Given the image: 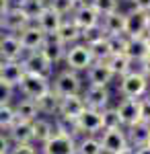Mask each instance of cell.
<instances>
[{"label": "cell", "mask_w": 150, "mask_h": 154, "mask_svg": "<svg viewBox=\"0 0 150 154\" xmlns=\"http://www.w3.org/2000/svg\"><path fill=\"white\" fill-rule=\"evenodd\" d=\"M150 88V80L142 74L140 70H130L127 74L119 76V95L121 97H132V99H142L146 97Z\"/></svg>", "instance_id": "obj_1"}, {"label": "cell", "mask_w": 150, "mask_h": 154, "mask_svg": "<svg viewBox=\"0 0 150 154\" xmlns=\"http://www.w3.org/2000/svg\"><path fill=\"white\" fill-rule=\"evenodd\" d=\"M84 82H82L80 74L74 70H62L58 74H54L52 78V91L58 97H68V95H80Z\"/></svg>", "instance_id": "obj_2"}, {"label": "cell", "mask_w": 150, "mask_h": 154, "mask_svg": "<svg viewBox=\"0 0 150 154\" xmlns=\"http://www.w3.org/2000/svg\"><path fill=\"white\" fill-rule=\"evenodd\" d=\"M92 62H95V60H92V54H91V49H89L86 43L78 41V43L68 45L66 56H64V64H66V68H68V70L86 72Z\"/></svg>", "instance_id": "obj_3"}, {"label": "cell", "mask_w": 150, "mask_h": 154, "mask_svg": "<svg viewBox=\"0 0 150 154\" xmlns=\"http://www.w3.org/2000/svg\"><path fill=\"white\" fill-rule=\"evenodd\" d=\"M23 68L25 72H29V74H37V76H43V78H54V64L49 62V60L39 51V49H35V51H27L23 58Z\"/></svg>", "instance_id": "obj_4"}, {"label": "cell", "mask_w": 150, "mask_h": 154, "mask_svg": "<svg viewBox=\"0 0 150 154\" xmlns=\"http://www.w3.org/2000/svg\"><path fill=\"white\" fill-rule=\"evenodd\" d=\"M17 88L23 93V97L35 101V99H39L41 95H45L47 91H52V80L49 78H43V76H37V74L25 72L23 80H21V84Z\"/></svg>", "instance_id": "obj_5"}, {"label": "cell", "mask_w": 150, "mask_h": 154, "mask_svg": "<svg viewBox=\"0 0 150 154\" xmlns=\"http://www.w3.org/2000/svg\"><path fill=\"white\" fill-rule=\"evenodd\" d=\"M43 154H76V138L54 131L52 138L41 144Z\"/></svg>", "instance_id": "obj_6"}, {"label": "cell", "mask_w": 150, "mask_h": 154, "mask_svg": "<svg viewBox=\"0 0 150 154\" xmlns=\"http://www.w3.org/2000/svg\"><path fill=\"white\" fill-rule=\"evenodd\" d=\"M82 99H84V105L91 107V109H99L103 111L105 107H109L111 103V93H109V86H97V84H86L82 88Z\"/></svg>", "instance_id": "obj_7"}, {"label": "cell", "mask_w": 150, "mask_h": 154, "mask_svg": "<svg viewBox=\"0 0 150 154\" xmlns=\"http://www.w3.org/2000/svg\"><path fill=\"white\" fill-rule=\"evenodd\" d=\"M101 148L103 154H117L119 150L127 148V136H126V128H117V130H105L101 131Z\"/></svg>", "instance_id": "obj_8"}, {"label": "cell", "mask_w": 150, "mask_h": 154, "mask_svg": "<svg viewBox=\"0 0 150 154\" xmlns=\"http://www.w3.org/2000/svg\"><path fill=\"white\" fill-rule=\"evenodd\" d=\"M140 101H142V99L123 97V99L115 105V109H117V113H119V119H121V125H123V128H130V125H134V123L142 121V117H140Z\"/></svg>", "instance_id": "obj_9"}, {"label": "cell", "mask_w": 150, "mask_h": 154, "mask_svg": "<svg viewBox=\"0 0 150 154\" xmlns=\"http://www.w3.org/2000/svg\"><path fill=\"white\" fill-rule=\"evenodd\" d=\"M17 37H19V41H21V48H23L25 54L39 49L43 45V41H45V33H43L35 23H29L23 31L17 33Z\"/></svg>", "instance_id": "obj_10"}, {"label": "cell", "mask_w": 150, "mask_h": 154, "mask_svg": "<svg viewBox=\"0 0 150 154\" xmlns=\"http://www.w3.org/2000/svg\"><path fill=\"white\" fill-rule=\"evenodd\" d=\"M0 19H2V31L14 33V35H17L19 31H23L29 23H33V21H29V17H27L19 6H11Z\"/></svg>", "instance_id": "obj_11"}, {"label": "cell", "mask_w": 150, "mask_h": 154, "mask_svg": "<svg viewBox=\"0 0 150 154\" xmlns=\"http://www.w3.org/2000/svg\"><path fill=\"white\" fill-rule=\"evenodd\" d=\"M25 56L21 41L14 33H2L0 35V60L8 62V60H21Z\"/></svg>", "instance_id": "obj_12"}, {"label": "cell", "mask_w": 150, "mask_h": 154, "mask_svg": "<svg viewBox=\"0 0 150 154\" xmlns=\"http://www.w3.org/2000/svg\"><path fill=\"white\" fill-rule=\"evenodd\" d=\"M76 123H78V130H80L82 136L99 134V131H101V111L86 107L80 115L76 117Z\"/></svg>", "instance_id": "obj_13"}, {"label": "cell", "mask_w": 150, "mask_h": 154, "mask_svg": "<svg viewBox=\"0 0 150 154\" xmlns=\"http://www.w3.org/2000/svg\"><path fill=\"white\" fill-rule=\"evenodd\" d=\"M70 19L80 27V31H82V29H86V27H95V25L101 23V14L91 6V2L78 4V6L74 8V12L70 14Z\"/></svg>", "instance_id": "obj_14"}, {"label": "cell", "mask_w": 150, "mask_h": 154, "mask_svg": "<svg viewBox=\"0 0 150 154\" xmlns=\"http://www.w3.org/2000/svg\"><path fill=\"white\" fill-rule=\"evenodd\" d=\"M66 49H68V45L62 43L58 37H56V33H54V35H45V41H43V45L39 48V51L56 66V64H60V62H64Z\"/></svg>", "instance_id": "obj_15"}, {"label": "cell", "mask_w": 150, "mask_h": 154, "mask_svg": "<svg viewBox=\"0 0 150 154\" xmlns=\"http://www.w3.org/2000/svg\"><path fill=\"white\" fill-rule=\"evenodd\" d=\"M113 72L105 62H92L86 70V82L89 84H97V86H109L113 82Z\"/></svg>", "instance_id": "obj_16"}, {"label": "cell", "mask_w": 150, "mask_h": 154, "mask_svg": "<svg viewBox=\"0 0 150 154\" xmlns=\"http://www.w3.org/2000/svg\"><path fill=\"white\" fill-rule=\"evenodd\" d=\"M25 76V68H23V62L21 60H8V62H2L0 66V80L11 86H19L21 80Z\"/></svg>", "instance_id": "obj_17"}, {"label": "cell", "mask_w": 150, "mask_h": 154, "mask_svg": "<svg viewBox=\"0 0 150 154\" xmlns=\"http://www.w3.org/2000/svg\"><path fill=\"white\" fill-rule=\"evenodd\" d=\"M146 25H148V12L132 8L130 12H126V35L136 37L146 33Z\"/></svg>", "instance_id": "obj_18"}, {"label": "cell", "mask_w": 150, "mask_h": 154, "mask_svg": "<svg viewBox=\"0 0 150 154\" xmlns=\"http://www.w3.org/2000/svg\"><path fill=\"white\" fill-rule=\"evenodd\" d=\"M6 136L12 144H33V123L17 119L6 130Z\"/></svg>", "instance_id": "obj_19"}, {"label": "cell", "mask_w": 150, "mask_h": 154, "mask_svg": "<svg viewBox=\"0 0 150 154\" xmlns=\"http://www.w3.org/2000/svg\"><path fill=\"white\" fill-rule=\"evenodd\" d=\"M62 21H64V17H62V14H58L52 6H45V8L41 11V14L35 19L33 23L37 25L45 35H54V33L58 31V27L62 25Z\"/></svg>", "instance_id": "obj_20"}, {"label": "cell", "mask_w": 150, "mask_h": 154, "mask_svg": "<svg viewBox=\"0 0 150 154\" xmlns=\"http://www.w3.org/2000/svg\"><path fill=\"white\" fill-rule=\"evenodd\" d=\"M101 27L105 35H126V12H109L101 17Z\"/></svg>", "instance_id": "obj_21"}, {"label": "cell", "mask_w": 150, "mask_h": 154, "mask_svg": "<svg viewBox=\"0 0 150 154\" xmlns=\"http://www.w3.org/2000/svg\"><path fill=\"white\" fill-rule=\"evenodd\" d=\"M84 109H86V105H84L82 95H68V97H62V101H60V109H58V115L76 119L82 111H84Z\"/></svg>", "instance_id": "obj_22"}, {"label": "cell", "mask_w": 150, "mask_h": 154, "mask_svg": "<svg viewBox=\"0 0 150 154\" xmlns=\"http://www.w3.org/2000/svg\"><path fill=\"white\" fill-rule=\"evenodd\" d=\"M150 54L148 43H146V37L144 35H136V37H127V48H126V56L134 64H140L142 60Z\"/></svg>", "instance_id": "obj_23"}, {"label": "cell", "mask_w": 150, "mask_h": 154, "mask_svg": "<svg viewBox=\"0 0 150 154\" xmlns=\"http://www.w3.org/2000/svg\"><path fill=\"white\" fill-rule=\"evenodd\" d=\"M126 136H127V144L132 148H140L148 142V136H150V123L146 121H138L134 125L126 128Z\"/></svg>", "instance_id": "obj_24"}, {"label": "cell", "mask_w": 150, "mask_h": 154, "mask_svg": "<svg viewBox=\"0 0 150 154\" xmlns=\"http://www.w3.org/2000/svg\"><path fill=\"white\" fill-rule=\"evenodd\" d=\"M56 37H58L62 43H66V45L78 43L80 41V27L74 23L72 19H64L62 25L58 27V31H56Z\"/></svg>", "instance_id": "obj_25"}, {"label": "cell", "mask_w": 150, "mask_h": 154, "mask_svg": "<svg viewBox=\"0 0 150 154\" xmlns=\"http://www.w3.org/2000/svg\"><path fill=\"white\" fill-rule=\"evenodd\" d=\"M60 101H62V97H58L54 91H47L45 95L35 99V105H37L39 115H58Z\"/></svg>", "instance_id": "obj_26"}, {"label": "cell", "mask_w": 150, "mask_h": 154, "mask_svg": "<svg viewBox=\"0 0 150 154\" xmlns=\"http://www.w3.org/2000/svg\"><path fill=\"white\" fill-rule=\"evenodd\" d=\"M31 123H33V144H43L45 140H49L52 134L56 131L54 130V123L47 117H43V115L35 117Z\"/></svg>", "instance_id": "obj_27"}, {"label": "cell", "mask_w": 150, "mask_h": 154, "mask_svg": "<svg viewBox=\"0 0 150 154\" xmlns=\"http://www.w3.org/2000/svg\"><path fill=\"white\" fill-rule=\"evenodd\" d=\"M105 64L111 68V72H113V76H115V78L127 74L130 70H134V68H132V64H134V62L127 58L126 54H113V56H109V58L105 60Z\"/></svg>", "instance_id": "obj_28"}, {"label": "cell", "mask_w": 150, "mask_h": 154, "mask_svg": "<svg viewBox=\"0 0 150 154\" xmlns=\"http://www.w3.org/2000/svg\"><path fill=\"white\" fill-rule=\"evenodd\" d=\"M14 107V113H17V119H23V121H33L35 117H39V111H37V105H35L33 99H19L17 103H12Z\"/></svg>", "instance_id": "obj_29"}, {"label": "cell", "mask_w": 150, "mask_h": 154, "mask_svg": "<svg viewBox=\"0 0 150 154\" xmlns=\"http://www.w3.org/2000/svg\"><path fill=\"white\" fill-rule=\"evenodd\" d=\"M54 130L58 134H66V136H72V138H80L82 134L78 130V123L76 119L72 117H64V115H54Z\"/></svg>", "instance_id": "obj_30"}, {"label": "cell", "mask_w": 150, "mask_h": 154, "mask_svg": "<svg viewBox=\"0 0 150 154\" xmlns=\"http://www.w3.org/2000/svg\"><path fill=\"white\" fill-rule=\"evenodd\" d=\"M76 154H103L101 140L91 134V136H80L76 140Z\"/></svg>", "instance_id": "obj_31"}, {"label": "cell", "mask_w": 150, "mask_h": 154, "mask_svg": "<svg viewBox=\"0 0 150 154\" xmlns=\"http://www.w3.org/2000/svg\"><path fill=\"white\" fill-rule=\"evenodd\" d=\"M117 128H123L117 109H115V107H111V105L105 107L103 111H101V131H105V130H117Z\"/></svg>", "instance_id": "obj_32"}, {"label": "cell", "mask_w": 150, "mask_h": 154, "mask_svg": "<svg viewBox=\"0 0 150 154\" xmlns=\"http://www.w3.org/2000/svg\"><path fill=\"white\" fill-rule=\"evenodd\" d=\"M17 6L29 17V21H35L41 14V11L47 6V0H21Z\"/></svg>", "instance_id": "obj_33"}, {"label": "cell", "mask_w": 150, "mask_h": 154, "mask_svg": "<svg viewBox=\"0 0 150 154\" xmlns=\"http://www.w3.org/2000/svg\"><path fill=\"white\" fill-rule=\"evenodd\" d=\"M89 49H91L92 60H95V62H105V60L111 56V51H109V43H107V35H105L103 39H99V41L91 43Z\"/></svg>", "instance_id": "obj_34"}, {"label": "cell", "mask_w": 150, "mask_h": 154, "mask_svg": "<svg viewBox=\"0 0 150 154\" xmlns=\"http://www.w3.org/2000/svg\"><path fill=\"white\" fill-rule=\"evenodd\" d=\"M14 121H17V113H14L12 103H2L0 105V130L6 131Z\"/></svg>", "instance_id": "obj_35"}, {"label": "cell", "mask_w": 150, "mask_h": 154, "mask_svg": "<svg viewBox=\"0 0 150 154\" xmlns=\"http://www.w3.org/2000/svg\"><path fill=\"white\" fill-rule=\"evenodd\" d=\"M103 37H105V31H103V27H101V23L95 25V27H86V29L80 31V41L86 43V45H91V43L103 39Z\"/></svg>", "instance_id": "obj_36"}, {"label": "cell", "mask_w": 150, "mask_h": 154, "mask_svg": "<svg viewBox=\"0 0 150 154\" xmlns=\"http://www.w3.org/2000/svg\"><path fill=\"white\" fill-rule=\"evenodd\" d=\"M47 6H52L58 14H62V17L66 19L68 14L74 12V8H76L78 4H76L74 0H47Z\"/></svg>", "instance_id": "obj_37"}, {"label": "cell", "mask_w": 150, "mask_h": 154, "mask_svg": "<svg viewBox=\"0 0 150 154\" xmlns=\"http://www.w3.org/2000/svg\"><path fill=\"white\" fill-rule=\"evenodd\" d=\"M91 6L99 12L101 17L109 14V12H115L119 11V0H89Z\"/></svg>", "instance_id": "obj_38"}, {"label": "cell", "mask_w": 150, "mask_h": 154, "mask_svg": "<svg viewBox=\"0 0 150 154\" xmlns=\"http://www.w3.org/2000/svg\"><path fill=\"white\" fill-rule=\"evenodd\" d=\"M107 43H109L111 56H113V54H126L127 35H107Z\"/></svg>", "instance_id": "obj_39"}, {"label": "cell", "mask_w": 150, "mask_h": 154, "mask_svg": "<svg viewBox=\"0 0 150 154\" xmlns=\"http://www.w3.org/2000/svg\"><path fill=\"white\" fill-rule=\"evenodd\" d=\"M12 97H14V86L0 80V105L2 103H12Z\"/></svg>", "instance_id": "obj_40"}, {"label": "cell", "mask_w": 150, "mask_h": 154, "mask_svg": "<svg viewBox=\"0 0 150 154\" xmlns=\"http://www.w3.org/2000/svg\"><path fill=\"white\" fill-rule=\"evenodd\" d=\"M8 154H37L35 144H12Z\"/></svg>", "instance_id": "obj_41"}, {"label": "cell", "mask_w": 150, "mask_h": 154, "mask_svg": "<svg viewBox=\"0 0 150 154\" xmlns=\"http://www.w3.org/2000/svg\"><path fill=\"white\" fill-rule=\"evenodd\" d=\"M140 117L142 121L150 123V97H142V101H140Z\"/></svg>", "instance_id": "obj_42"}, {"label": "cell", "mask_w": 150, "mask_h": 154, "mask_svg": "<svg viewBox=\"0 0 150 154\" xmlns=\"http://www.w3.org/2000/svg\"><path fill=\"white\" fill-rule=\"evenodd\" d=\"M11 148H12V142L8 140V136L0 131V154H8Z\"/></svg>", "instance_id": "obj_43"}, {"label": "cell", "mask_w": 150, "mask_h": 154, "mask_svg": "<svg viewBox=\"0 0 150 154\" xmlns=\"http://www.w3.org/2000/svg\"><path fill=\"white\" fill-rule=\"evenodd\" d=\"M140 72H142V74H144V76L150 80V54L142 60V62H140Z\"/></svg>", "instance_id": "obj_44"}, {"label": "cell", "mask_w": 150, "mask_h": 154, "mask_svg": "<svg viewBox=\"0 0 150 154\" xmlns=\"http://www.w3.org/2000/svg\"><path fill=\"white\" fill-rule=\"evenodd\" d=\"M134 8L138 11H144V12H150V0H132Z\"/></svg>", "instance_id": "obj_45"}, {"label": "cell", "mask_w": 150, "mask_h": 154, "mask_svg": "<svg viewBox=\"0 0 150 154\" xmlns=\"http://www.w3.org/2000/svg\"><path fill=\"white\" fill-rule=\"evenodd\" d=\"M11 6H12V4H11V0H0V17H2L4 12L8 11Z\"/></svg>", "instance_id": "obj_46"}, {"label": "cell", "mask_w": 150, "mask_h": 154, "mask_svg": "<svg viewBox=\"0 0 150 154\" xmlns=\"http://www.w3.org/2000/svg\"><path fill=\"white\" fill-rule=\"evenodd\" d=\"M136 154H150V146H148V144H144V146L136 148Z\"/></svg>", "instance_id": "obj_47"}, {"label": "cell", "mask_w": 150, "mask_h": 154, "mask_svg": "<svg viewBox=\"0 0 150 154\" xmlns=\"http://www.w3.org/2000/svg\"><path fill=\"white\" fill-rule=\"evenodd\" d=\"M117 154H136V148H132V146H127V148H123V150H119Z\"/></svg>", "instance_id": "obj_48"}, {"label": "cell", "mask_w": 150, "mask_h": 154, "mask_svg": "<svg viewBox=\"0 0 150 154\" xmlns=\"http://www.w3.org/2000/svg\"><path fill=\"white\" fill-rule=\"evenodd\" d=\"M144 37H146V43H148V49H150V33H144Z\"/></svg>", "instance_id": "obj_49"}, {"label": "cell", "mask_w": 150, "mask_h": 154, "mask_svg": "<svg viewBox=\"0 0 150 154\" xmlns=\"http://www.w3.org/2000/svg\"><path fill=\"white\" fill-rule=\"evenodd\" d=\"M146 33H150V12H148V25H146Z\"/></svg>", "instance_id": "obj_50"}, {"label": "cell", "mask_w": 150, "mask_h": 154, "mask_svg": "<svg viewBox=\"0 0 150 154\" xmlns=\"http://www.w3.org/2000/svg\"><path fill=\"white\" fill-rule=\"evenodd\" d=\"M76 4H84V2H89V0H74Z\"/></svg>", "instance_id": "obj_51"}, {"label": "cell", "mask_w": 150, "mask_h": 154, "mask_svg": "<svg viewBox=\"0 0 150 154\" xmlns=\"http://www.w3.org/2000/svg\"><path fill=\"white\" fill-rule=\"evenodd\" d=\"M0 35H2V19H0Z\"/></svg>", "instance_id": "obj_52"}, {"label": "cell", "mask_w": 150, "mask_h": 154, "mask_svg": "<svg viewBox=\"0 0 150 154\" xmlns=\"http://www.w3.org/2000/svg\"><path fill=\"white\" fill-rule=\"evenodd\" d=\"M146 144H148V146H150V136H148V142H146Z\"/></svg>", "instance_id": "obj_53"}, {"label": "cell", "mask_w": 150, "mask_h": 154, "mask_svg": "<svg viewBox=\"0 0 150 154\" xmlns=\"http://www.w3.org/2000/svg\"><path fill=\"white\" fill-rule=\"evenodd\" d=\"M0 66H2V60H0Z\"/></svg>", "instance_id": "obj_54"}, {"label": "cell", "mask_w": 150, "mask_h": 154, "mask_svg": "<svg viewBox=\"0 0 150 154\" xmlns=\"http://www.w3.org/2000/svg\"><path fill=\"white\" fill-rule=\"evenodd\" d=\"M126 2H132V0H126Z\"/></svg>", "instance_id": "obj_55"}, {"label": "cell", "mask_w": 150, "mask_h": 154, "mask_svg": "<svg viewBox=\"0 0 150 154\" xmlns=\"http://www.w3.org/2000/svg\"><path fill=\"white\" fill-rule=\"evenodd\" d=\"M148 97H150V93H148Z\"/></svg>", "instance_id": "obj_56"}]
</instances>
